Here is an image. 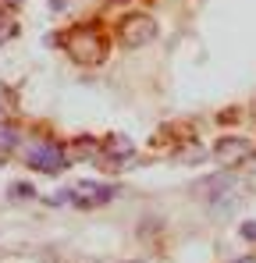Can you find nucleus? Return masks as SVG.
Masks as SVG:
<instances>
[{"instance_id":"9","label":"nucleus","mask_w":256,"mask_h":263,"mask_svg":"<svg viewBox=\"0 0 256 263\" xmlns=\"http://www.w3.org/2000/svg\"><path fill=\"white\" fill-rule=\"evenodd\" d=\"M7 199L11 203H29V199H36V189L29 181H11L7 185Z\"/></svg>"},{"instance_id":"3","label":"nucleus","mask_w":256,"mask_h":263,"mask_svg":"<svg viewBox=\"0 0 256 263\" xmlns=\"http://www.w3.org/2000/svg\"><path fill=\"white\" fill-rule=\"evenodd\" d=\"M157 32H160V25L150 18V14H128L125 22L118 25V36H121V43L128 50H139V46H150L157 40Z\"/></svg>"},{"instance_id":"6","label":"nucleus","mask_w":256,"mask_h":263,"mask_svg":"<svg viewBox=\"0 0 256 263\" xmlns=\"http://www.w3.org/2000/svg\"><path fill=\"white\" fill-rule=\"evenodd\" d=\"M68 192H71V203L82 206V210L107 206V203L118 196V189H114V185H103V181H75V189H68Z\"/></svg>"},{"instance_id":"14","label":"nucleus","mask_w":256,"mask_h":263,"mask_svg":"<svg viewBox=\"0 0 256 263\" xmlns=\"http://www.w3.org/2000/svg\"><path fill=\"white\" fill-rule=\"evenodd\" d=\"M0 121H4V114H0Z\"/></svg>"},{"instance_id":"4","label":"nucleus","mask_w":256,"mask_h":263,"mask_svg":"<svg viewBox=\"0 0 256 263\" xmlns=\"http://www.w3.org/2000/svg\"><path fill=\"white\" fill-rule=\"evenodd\" d=\"M249 157H253V142H249L246 135H224V139L213 142V160H217L221 167H239V164H246Z\"/></svg>"},{"instance_id":"12","label":"nucleus","mask_w":256,"mask_h":263,"mask_svg":"<svg viewBox=\"0 0 256 263\" xmlns=\"http://www.w3.org/2000/svg\"><path fill=\"white\" fill-rule=\"evenodd\" d=\"M64 4L68 0H50V11H64Z\"/></svg>"},{"instance_id":"1","label":"nucleus","mask_w":256,"mask_h":263,"mask_svg":"<svg viewBox=\"0 0 256 263\" xmlns=\"http://www.w3.org/2000/svg\"><path fill=\"white\" fill-rule=\"evenodd\" d=\"M22 160H25L32 171H43V175H61V171H68V164H71V157H68V149H64L61 142H29V146L22 149Z\"/></svg>"},{"instance_id":"8","label":"nucleus","mask_w":256,"mask_h":263,"mask_svg":"<svg viewBox=\"0 0 256 263\" xmlns=\"http://www.w3.org/2000/svg\"><path fill=\"white\" fill-rule=\"evenodd\" d=\"M18 142H22V135L14 125H7V121H0V153H14L18 149Z\"/></svg>"},{"instance_id":"7","label":"nucleus","mask_w":256,"mask_h":263,"mask_svg":"<svg viewBox=\"0 0 256 263\" xmlns=\"http://www.w3.org/2000/svg\"><path fill=\"white\" fill-rule=\"evenodd\" d=\"M228 189H231V175H228V171H213V175L196 178V181L189 185V196H192V199H203V203H213V199H221Z\"/></svg>"},{"instance_id":"10","label":"nucleus","mask_w":256,"mask_h":263,"mask_svg":"<svg viewBox=\"0 0 256 263\" xmlns=\"http://www.w3.org/2000/svg\"><path fill=\"white\" fill-rule=\"evenodd\" d=\"M11 36H14V18L11 14H0V46L7 43Z\"/></svg>"},{"instance_id":"11","label":"nucleus","mask_w":256,"mask_h":263,"mask_svg":"<svg viewBox=\"0 0 256 263\" xmlns=\"http://www.w3.org/2000/svg\"><path fill=\"white\" fill-rule=\"evenodd\" d=\"M239 231H242V238H249V242H256V220H246V224H242Z\"/></svg>"},{"instance_id":"13","label":"nucleus","mask_w":256,"mask_h":263,"mask_svg":"<svg viewBox=\"0 0 256 263\" xmlns=\"http://www.w3.org/2000/svg\"><path fill=\"white\" fill-rule=\"evenodd\" d=\"M0 4H4V7H22L25 0H0Z\"/></svg>"},{"instance_id":"2","label":"nucleus","mask_w":256,"mask_h":263,"mask_svg":"<svg viewBox=\"0 0 256 263\" xmlns=\"http://www.w3.org/2000/svg\"><path fill=\"white\" fill-rule=\"evenodd\" d=\"M68 53L79 64H100L107 61V36L100 29H79L68 36Z\"/></svg>"},{"instance_id":"5","label":"nucleus","mask_w":256,"mask_h":263,"mask_svg":"<svg viewBox=\"0 0 256 263\" xmlns=\"http://www.w3.org/2000/svg\"><path fill=\"white\" fill-rule=\"evenodd\" d=\"M135 153V142L128 135H107L103 142H96V164H107V167H125Z\"/></svg>"}]
</instances>
